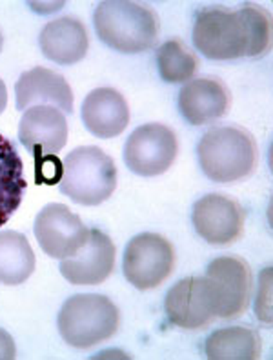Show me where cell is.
I'll return each instance as SVG.
<instances>
[{
	"instance_id": "cell-1",
	"label": "cell",
	"mask_w": 273,
	"mask_h": 360,
	"mask_svg": "<svg viewBox=\"0 0 273 360\" xmlns=\"http://www.w3.org/2000/svg\"><path fill=\"white\" fill-rule=\"evenodd\" d=\"M193 46L210 60L260 57L272 46V18L255 4L228 11L206 8L193 24Z\"/></svg>"
},
{
	"instance_id": "cell-2",
	"label": "cell",
	"mask_w": 273,
	"mask_h": 360,
	"mask_svg": "<svg viewBox=\"0 0 273 360\" xmlns=\"http://www.w3.org/2000/svg\"><path fill=\"white\" fill-rule=\"evenodd\" d=\"M93 24L99 39L108 48L126 55L148 51L159 37L157 15L148 6L129 0L99 2Z\"/></svg>"
},
{
	"instance_id": "cell-3",
	"label": "cell",
	"mask_w": 273,
	"mask_h": 360,
	"mask_svg": "<svg viewBox=\"0 0 273 360\" xmlns=\"http://www.w3.org/2000/svg\"><path fill=\"white\" fill-rule=\"evenodd\" d=\"M197 157L208 179L219 184H229L253 173L259 160V150L248 129L241 126H219L201 139Z\"/></svg>"
},
{
	"instance_id": "cell-4",
	"label": "cell",
	"mask_w": 273,
	"mask_h": 360,
	"mask_svg": "<svg viewBox=\"0 0 273 360\" xmlns=\"http://www.w3.org/2000/svg\"><path fill=\"white\" fill-rule=\"evenodd\" d=\"M117 188V167L113 158L97 146L77 148L62 162L61 191L73 202L99 206Z\"/></svg>"
},
{
	"instance_id": "cell-5",
	"label": "cell",
	"mask_w": 273,
	"mask_h": 360,
	"mask_svg": "<svg viewBox=\"0 0 273 360\" xmlns=\"http://www.w3.org/2000/svg\"><path fill=\"white\" fill-rule=\"evenodd\" d=\"M119 309L104 295H73L58 311L62 340L79 349L110 340L119 330Z\"/></svg>"
},
{
	"instance_id": "cell-6",
	"label": "cell",
	"mask_w": 273,
	"mask_h": 360,
	"mask_svg": "<svg viewBox=\"0 0 273 360\" xmlns=\"http://www.w3.org/2000/svg\"><path fill=\"white\" fill-rule=\"evenodd\" d=\"M208 297L215 319H239L250 306L251 277L250 264L241 257L226 255L212 260L204 275Z\"/></svg>"
},
{
	"instance_id": "cell-7",
	"label": "cell",
	"mask_w": 273,
	"mask_h": 360,
	"mask_svg": "<svg viewBox=\"0 0 273 360\" xmlns=\"http://www.w3.org/2000/svg\"><path fill=\"white\" fill-rule=\"evenodd\" d=\"M173 268L175 250L172 242L157 233L136 235L124 251V277L136 290H153L172 275Z\"/></svg>"
},
{
	"instance_id": "cell-8",
	"label": "cell",
	"mask_w": 273,
	"mask_h": 360,
	"mask_svg": "<svg viewBox=\"0 0 273 360\" xmlns=\"http://www.w3.org/2000/svg\"><path fill=\"white\" fill-rule=\"evenodd\" d=\"M179 142L172 129L159 122L139 126L124 146V160L139 176H159L175 162Z\"/></svg>"
},
{
	"instance_id": "cell-9",
	"label": "cell",
	"mask_w": 273,
	"mask_h": 360,
	"mask_svg": "<svg viewBox=\"0 0 273 360\" xmlns=\"http://www.w3.org/2000/svg\"><path fill=\"white\" fill-rule=\"evenodd\" d=\"M191 222L198 237H203L208 244L228 246L243 237L246 211L234 198L210 193L193 204Z\"/></svg>"
},
{
	"instance_id": "cell-10",
	"label": "cell",
	"mask_w": 273,
	"mask_h": 360,
	"mask_svg": "<svg viewBox=\"0 0 273 360\" xmlns=\"http://www.w3.org/2000/svg\"><path fill=\"white\" fill-rule=\"evenodd\" d=\"M89 229L64 204H48L35 219V237L39 246L51 259H70L86 244Z\"/></svg>"
},
{
	"instance_id": "cell-11",
	"label": "cell",
	"mask_w": 273,
	"mask_h": 360,
	"mask_svg": "<svg viewBox=\"0 0 273 360\" xmlns=\"http://www.w3.org/2000/svg\"><path fill=\"white\" fill-rule=\"evenodd\" d=\"M115 268V244L101 229H89L88 240L70 259L61 262L62 277L75 285H97Z\"/></svg>"
},
{
	"instance_id": "cell-12",
	"label": "cell",
	"mask_w": 273,
	"mask_h": 360,
	"mask_svg": "<svg viewBox=\"0 0 273 360\" xmlns=\"http://www.w3.org/2000/svg\"><path fill=\"white\" fill-rule=\"evenodd\" d=\"M18 141L35 155L58 153L68 142L66 117L53 105H33L20 119Z\"/></svg>"
},
{
	"instance_id": "cell-13",
	"label": "cell",
	"mask_w": 273,
	"mask_h": 360,
	"mask_svg": "<svg viewBox=\"0 0 273 360\" xmlns=\"http://www.w3.org/2000/svg\"><path fill=\"white\" fill-rule=\"evenodd\" d=\"M167 321L182 330H201L215 321L204 278L190 277L177 282L164 300Z\"/></svg>"
},
{
	"instance_id": "cell-14",
	"label": "cell",
	"mask_w": 273,
	"mask_h": 360,
	"mask_svg": "<svg viewBox=\"0 0 273 360\" xmlns=\"http://www.w3.org/2000/svg\"><path fill=\"white\" fill-rule=\"evenodd\" d=\"M17 110L26 111L33 105H53L62 113L73 111V93L66 79L48 68L24 71L15 84Z\"/></svg>"
},
{
	"instance_id": "cell-15",
	"label": "cell",
	"mask_w": 273,
	"mask_h": 360,
	"mask_svg": "<svg viewBox=\"0 0 273 360\" xmlns=\"http://www.w3.org/2000/svg\"><path fill=\"white\" fill-rule=\"evenodd\" d=\"M179 111L191 126L222 119L229 108V91L217 79H193L179 91Z\"/></svg>"
},
{
	"instance_id": "cell-16",
	"label": "cell",
	"mask_w": 273,
	"mask_h": 360,
	"mask_svg": "<svg viewBox=\"0 0 273 360\" xmlns=\"http://www.w3.org/2000/svg\"><path fill=\"white\" fill-rule=\"evenodd\" d=\"M84 126L99 139H113L128 128L129 108L117 89L97 88L82 102Z\"/></svg>"
},
{
	"instance_id": "cell-17",
	"label": "cell",
	"mask_w": 273,
	"mask_h": 360,
	"mask_svg": "<svg viewBox=\"0 0 273 360\" xmlns=\"http://www.w3.org/2000/svg\"><path fill=\"white\" fill-rule=\"evenodd\" d=\"M39 44L48 60L61 66H71L82 60L88 53V30L77 18H57L40 31Z\"/></svg>"
},
{
	"instance_id": "cell-18",
	"label": "cell",
	"mask_w": 273,
	"mask_h": 360,
	"mask_svg": "<svg viewBox=\"0 0 273 360\" xmlns=\"http://www.w3.org/2000/svg\"><path fill=\"white\" fill-rule=\"evenodd\" d=\"M23 160L13 142L0 135V228L15 215L27 182L23 176Z\"/></svg>"
},
{
	"instance_id": "cell-19",
	"label": "cell",
	"mask_w": 273,
	"mask_h": 360,
	"mask_svg": "<svg viewBox=\"0 0 273 360\" xmlns=\"http://www.w3.org/2000/svg\"><path fill=\"white\" fill-rule=\"evenodd\" d=\"M260 337L244 326H229L213 331L204 344L210 360H255L260 355Z\"/></svg>"
},
{
	"instance_id": "cell-20",
	"label": "cell",
	"mask_w": 273,
	"mask_h": 360,
	"mask_svg": "<svg viewBox=\"0 0 273 360\" xmlns=\"http://www.w3.org/2000/svg\"><path fill=\"white\" fill-rule=\"evenodd\" d=\"M35 271V253L18 231H0V284L18 285Z\"/></svg>"
},
{
	"instance_id": "cell-21",
	"label": "cell",
	"mask_w": 273,
	"mask_h": 360,
	"mask_svg": "<svg viewBox=\"0 0 273 360\" xmlns=\"http://www.w3.org/2000/svg\"><path fill=\"white\" fill-rule=\"evenodd\" d=\"M198 60L181 40H167L157 49V70L164 82H190L197 71Z\"/></svg>"
},
{
	"instance_id": "cell-22",
	"label": "cell",
	"mask_w": 273,
	"mask_h": 360,
	"mask_svg": "<svg viewBox=\"0 0 273 360\" xmlns=\"http://www.w3.org/2000/svg\"><path fill=\"white\" fill-rule=\"evenodd\" d=\"M15 356H17V347L13 337L0 328V360H13Z\"/></svg>"
},
{
	"instance_id": "cell-23",
	"label": "cell",
	"mask_w": 273,
	"mask_h": 360,
	"mask_svg": "<svg viewBox=\"0 0 273 360\" xmlns=\"http://www.w3.org/2000/svg\"><path fill=\"white\" fill-rule=\"evenodd\" d=\"M6 105H8V89H6L4 80L0 79V113L6 110Z\"/></svg>"
},
{
	"instance_id": "cell-24",
	"label": "cell",
	"mask_w": 273,
	"mask_h": 360,
	"mask_svg": "<svg viewBox=\"0 0 273 360\" xmlns=\"http://www.w3.org/2000/svg\"><path fill=\"white\" fill-rule=\"evenodd\" d=\"M2 46H4V37L0 33V51H2Z\"/></svg>"
}]
</instances>
